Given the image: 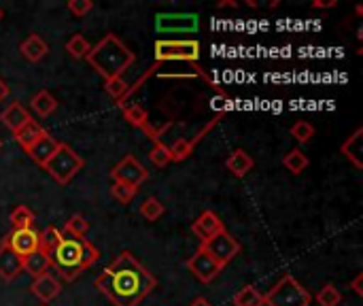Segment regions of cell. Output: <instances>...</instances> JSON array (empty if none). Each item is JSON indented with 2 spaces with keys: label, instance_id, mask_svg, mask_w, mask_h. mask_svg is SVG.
I'll use <instances>...</instances> for the list:
<instances>
[{
  "label": "cell",
  "instance_id": "6da1fadb",
  "mask_svg": "<svg viewBox=\"0 0 363 306\" xmlns=\"http://www.w3.org/2000/svg\"><path fill=\"white\" fill-rule=\"evenodd\" d=\"M94 285L115 306H138L157 288V279L130 251H121Z\"/></svg>",
  "mask_w": 363,
  "mask_h": 306
},
{
  "label": "cell",
  "instance_id": "7a4b0ae2",
  "mask_svg": "<svg viewBox=\"0 0 363 306\" xmlns=\"http://www.w3.org/2000/svg\"><path fill=\"white\" fill-rule=\"evenodd\" d=\"M51 266L66 279L74 281L83 271L91 268L100 260V251L85 239L62 232V241L49 253Z\"/></svg>",
  "mask_w": 363,
  "mask_h": 306
},
{
  "label": "cell",
  "instance_id": "3957f363",
  "mask_svg": "<svg viewBox=\"0 0 363 306\" xmlns=\"http://www.w3.org/2000/svg\"><path fill=\"white\" fill-rule=\"evenodd\" d=\"M102 77L106 79H115L121 77L132 64H134V53L115 36V34H106L96 47H91V51L85 58Z\"/></svg>",
  "mask_w": 363,
  "mask_h": 306
},
{
  "label": "cell",
  "instance_id": "277c9868",
  "mask_svg": "<svg viewBox=\"0 0 363 306\" xmlns=\"http://www.w3.org/2000/svg\"><path fill=\"white\" fill-rule=\"evenodd\" d=\"M308 290L291 275H285L266 296L264 306H311Z\"/></svg>",
  "mask_w": 363,
  "mask_h": 306
},
{
  "label": "cell",
  "instance_id": "5b68a950",
  "mask_svg": "<svg viewBox=\"0 0 363 306\" xmlns=\"http://www.w3.org/2000/svg\"><path fill=\"white\" fill-rule=\"evenodd\" d=\"M83 158L79 153H74V149H70L68 145L60 143L57 151L47 160V164L43 166L51 179H55L60 185H68L72 181V177L83 168Z\"/></svg>",
  "mask_w": 363,
  "mask_h": 306
},
{
  "label": "cell",
  "instance_id": "8992f818",
  "mask_svg": "<svg viewBox=\"0 0 363 306\" xmlns=\"http://www.w3.org/2000/svg\"><path fill=\"white\" fill-rule=\"evenodd\" d=\"M200 43L198 40H157L155 60L157 62H198Z\"/></svg>",
  "mask_w": 363,
  "mask_h": 306
},
{
  "label": "cell",
  "instance_id": "52a82bcc",
  "mask_svg": "<svg viewBox=\"0 0 363 306\" xmlns=\"http://www.w3.org/2000/svg\"><path fill=\"white\" fill-rule=\"evenodd\" d=\"M202 249H204L221 268H225V266L240 253V243H238L228 230H223L221 234H217L215 239H211L208 243H204Z\"/></svg>",
  "mask_w": 363,
  "mask_h": 306
},
{
  "label": "cell",
  "instance_id": "ba28073f",
  "mask_svg": "<svg viewBox=\"0 0 363 306\" xmlns=\"http://www.w3.org/2000/svg\"><path fill=\"white\" fill-rule=\"evenodd\" d=\"M111 179L115 183H123V185H130V187L138 190L149 179V170L134 155H125L117 166H113Z\"/></svg>",
  "mask_w": 363,
  "mask_h": 306
},
{
  "label": "cell",
  "instance_id": "9c48e42d",
  "mask_svg": "<svg viewBox=\"0 0 363 306\" xmlns=\"http://www.w3.org/2000/svg\"><path fill=\"white\" fill-rule=\"evenodd\" d=\"M2 245H6L15 256L23 260L40 249V232H36L34 228H21V230L13 228V232H9L2 239Z\"/></svg>",
  "mask_w": 363,
  "mask_h": 306
},
{
  "label": "cell",
  "instance_id": "30bf717a",
  "mask_svg": "<svg viewBox=\"0 0 363 306\" xmlns=\"http://www.w3.org/2000/svg\"><path fill=\"white\" fill-rule=\"evenodd\" d=\"M187 268H189V273L200 281V283H211V281H215L217 279V275L223 271L202 247L187 260Z\"/></svg>",
  "mask_w": 363,
  "mask_h": 306
},
{
  "label": "cell",
  "instance_id": "8fae6325",
  "mask_svg": "<svg viewBox=\"0 0 363 306\" xmlns=\"http://www.w3.org/2000/svg\"><path fill=\"white\" fill-rule=\"evenodd\" d=\"M191 230H194V234H196V236L202 241V245H204V243H208L211 239H215L217 234H221V232L225 230V226H223V222L219 219L217 213L204 211V213L194 222Z\"/></svg>",
  "mask_w": 363,
  "mask_h": 306
},
{
  "label": "cell",
  "instance_id": "7c38bea8",
  "mask_svg": "<svg viewBox=\"0 0 363 306\" xmlns=\"http://www.w3.org/2000/svg\"><path fill=\"white\" fill-rule=\"evenodd\" d=\"M30 292H32L40 302H51V300H55V298L60 296L62 288H60L57 279H55L51 273H45V275H40V277H36V279L32 281Z\"/></svg>",
  "mask_w": 363,
  "mask_h": 306
},
{
  "label": "cell",
  "instance_id": "4fadbf2b",
  "mask_svg": "<svg viewBox=\"0 0 363 306\" xmlns=\"http://www.w3.org/2000/svg\"><path fill=\"white\" fill-rule=\"evenodd\" d=\"M157 30L162 32H194L198 30V17L196 15H160L157 17Z\"/></svg>",
  "mask_w": 363,
  "mask_h": 306
},
{
  "label": "cell",
  "instance_id": "5bb4252c",
  "mask_svg": "<svg viewBox=\"0 0 363 306\" xmlns=\"http://www.w3.org/2000/svg\"><path fill=\"white\" fill-rule=\"evenodd\" d=\"M23 273V260L0 243V279L15 281Z\"/></svg>",
  "mask_w": 363,
  "mask_h": 306
},
{
  "label": "cell",
  "instance_id": "9a60e30c",
  "mask_svg": "<svg viewBox=\"0 0 363 306\" xmlns=\"http://www.w3.org/2000/svg\"><path fill=\"white\" fill-rule=\"evenodd\" d=\"M57 147H60V143H57V141L47 132V130H45V132H43V136H40V138H38V141H36V143L26 151V153H28L36 164L45 166V164H47V160L57 151Z\"/></svg>",
  "mask_w": 363,
  "mask_h": 306
},
{
  "label": "cell",
  "instance_id": "2e32d148",
  "mask_svg": "<svg viewBox=\"0 0 363 306\" xmlns=\"http://www.w3.org/2000/svg\"><path fill=\"white\" fill-rule=\"evenodd\" d=\"M0 119H2V124L15 134L23 124H28L32 117H30V113H28V109H23L19 102H13L11 106H6L2 113H0Z\"/></svg>",
  "mask_w": 363,
  "mask_h": 306
},
{
  "label": "cell",
  "instance_id": "e0dca14e",
  "mask_svg": "<svg viewBox=\"0 0 363 306\" xmlns=\"http://www.w3.org/2000/svg\"><path fill=\"white\" fill-rule=\"evenodd\" d=\"M19 51H21V55H23L26 60H30V62H40V60L47 55L49 47H47V43H45L38 34H30V36L19 45Z\"/></svg>",
  "mask_w": 363,
  "mask_h": 306
},
{
  "label": "cell",
  "instance_id": "ac0fdd59",
  "mask_svg": "<svg viewBox=\"0 0 363 306\" xmlns=\"http://www.w3.org/2000/svg\"><path fill=\"white\" fill-rule=\"evenodd\" d=\"M253 158L247 153V151H242V149H234L232 153H230V158L225 160V166H228V170L234 175V177H245L247 173H251L253 170Z\"/></svg>",
  "mask_w": 363,
  "mask_h": 306
},
{
  "label": "cell",
  "instance_id": "d6986e66",
  "mask_svg": "<svg viewBox=\"0 0 363 306\" xmlns=\"http://www.w3.org/2000/svg\"><path fill=\"white\" fill-rule=\"evenodd\" d=\"M362 136H363V130L362 128H357L355 132H353V136H349L345 143H342V147H340V151L345 153V158L347 160H351V164L355 166V168H363V160H362Z\"/></svg>",
  "mask_w": 363,
  "mask_h": 306
},
{
  "label": "cell",
  "instance_id": "ffe728a7",
  "mask_svg": "<svg viewBox=\"0 0 363 306\" xmlns=\"http://www.w3.org/2000/svg\"><path fill=\"white\" fill-rule=\"evenodd\" d=\"M49 268H51V260H49V253H45V251H34V253H30L28 258H23V271L28 273V275H32L34 279L36 277H40V275H45V273H49Z\"/></svg>",
  "mask_w": 363,
  "mask_h": 306
},
{
  "label": "cell",
  "instance_id": "44dd1931",
  "mask_svg": "<svg viewBox=\"0 0 363 306\" xmlns=\"http://www.w3.org/2000/svg\"><path fill=\"white\" fill-rule=\"evenodd\" d=\"M43 128H40V124L36 121V119H30L28 124H23L17 132H15V141L19 143V147H23L26 151L43 136Z\"/></svg>",
  "mask_w": 363,
  "mask_h": 306
},
{
  "label": "cell",
  "instance_id": "7402d4cb",
  "mask_svg": "<svg viewBox=\"0 0 363 306\" xmlns=\"http://www.w3.org/2000/svg\"><path fill=\"white\" fill-rule=\"evenodd\" d=\"M30 109H32L38 117H49V115L57 109V100H55L47 89H40L38 94L32 96Z\"/></svg>",
  "mask_w": 363,
  "mask_h": 306
},
{
  "label": "cell",
  "instance_id": "603a6c76",
  "mask_svg": "<svg viewBox=\"0 0 363 306\" xmlns=\"http://www.w3.org/2000/svg\"><path fill=\"white\" fill-rule=\"evenodd\" d=\"M234 306H264V296L253 285H245L242 290L236 292Z\"/></svg>",
  "mask_w": 363,
  "mask_h": 306
},
{
  "label": "cell",
  "instance_id": "cb8c5ba5",
  "mask_svg": "<svg viewBox=\"0 0 363 306\" xmlns=\"http://www.w3.org/2000/svg\"><path fill=\"white\" fill-rule=\"evenodd\" d=\"M283 164H285V168H287L289 173L302 175V173L306 170V166H308V158H306V153H304L302 149H294V151H289V153L283 158Z\"/></svg>",
  "mask_w": 363,
  "mask_h": 306
},
{
  "label": "cell",
  "instance_id": "d4e9b609",
  "mask_svg": "<svg viewBox=\"0 0 363 306\" xmlns=\"http://www.w3.org/2000/svg\"><path fill=\"white\" fill-rule=\"evenodd\" d=\"M34 222H36L34 213H32L28 207H23V204L15 207V209L11 211V224H13V228H15V230H21V228H34Z\"/></svg>",
  "mask_w": 363,
  "mask_h": 306
},
{
  "label": "cell",
  "instance_id": "484cf974",
  "mask_svg": "<svg viewBox=\"0 0 363 306\" xmlns=\"http://www.w3.org/2000/svg\"><path fill=\"white\" fill-rule=\"evenodd\" d=\"M66 51H68L72 58L83 60V58H87V53L91 51V45L87 43V38H85L83 34H74V36L66 43Z\"/></svg>",
  "mask_w": 363,
  "mask_h": 306
},
{
  "label": "cell",
  "instance_id": "4316f807",
  "mask_svg": "<svg viewBox=\"0 0 363 306\" xmlns=\"http://www.w3.org/2000/svg\"><path fill=\"white\" fill-rule=\"evenodd\" d=\"M166 213V207L157 200V198H147L143 204H140V215L147 219V222H157L162 215Z\"/></svg>",
  "mask_w": 363,
  "mask_h": 306
},
{
  "label": "cell",
  "instance_id": "83f0119b",
  "mask_svg": "<svg viewBox=\"0 0 363 306\" xmlns=\"http://www.w3.org/2000/svg\"><path fill=\"white\" fill-rule=\"evenodd\" d=\"M194 141H189V138H179L172 147H168L170 149V158H172V162H183V160H187L191 153H194Z\"/></svg>",
  "mask_w": 363,
  "mask_h": 306
},
{
  "label": "cell",
  "instance_id": "f1b7e54d",
  "mask_svg": "<svg viewBox=\"0 0 363 306\" xmlns=\"http://www.w3.org/2000/svg\"><path fill=\"white\" fill-rule=\"evenodd\" d=\"M149 160H151L157 168H164V166H168V164L172 162L170 149H168L164 143H160V141L155 138V141H153V149H151V153H149Z\"/></svg>",
  "mask_w": 363,
  "mask_h": 306
},
{
  "label": "cell",
  "instance_id": "f546056e",
  "mask_svg": "<svg viewBox=\"0 0 363 306\" xmlns=\"http://www.w3.org/2000/svg\"><path fill=\"white\" fill-rule=\"evenodd\" d=\"M87 230H89V224L85 222V217L83 215H79V213H74L72 217H68V222L64 224V234H72V236H85L87 234Z\"/></svg>",
  "mask_w": 363,
  "mask_h": 306
},
{
  "label": "cell",
  "instance_id": "4dcf8cb0",
  "mask_svg": "<svg viewBox=\"0 0 363 306\" xmlns=\"http://www.w3.org/2000/svg\"><path fill=\"white\" fill-rule=\"evenodd\" d=\"M123 117L132 124V126H138V128H145L147 121H149V115L147 111L140 106V104H130L123 109Z\"/></svg>",
  "mask_w": 363,
  "mask_h": 306
},
{
  "label": "cell",
  "instance_id": "1f68e13d",
  "mask_svg": "<svg viewBox=\"0 0 363 306\" xmlns=\"http://www.w3.org/2000/svg\"><path fill=\"white\" fill-rule=\"evenodd\" d=\"M317 302L321 306H338L342 302V294L338 292L336 285H325L317 294Z\"/></svg>",
  "mask_w": 363,
  "mask_h": 306
},
{
  "label": "cell",
  "instance_id": "d6a6232c",
  "mask_svg": "<svg viewBox=\"0 0 363 306\" xmlns=\"http://www.w3.org/2000/svg\"><path fill=\"white\" fill-rule=\"evenodd\" d=\"M60 241H62V230H57V228L49 226V228L40 234V251L51 253V251L57 247V243H60Z\"/></svg>",
  "mask_w": 363,
  "mask_h": 306
},
{
  "label": "cell",
  "instance_id": "836d02e7",
  "mask_svg": "<svg viewBox=\"0 0 363 306\" xmlns=\"http://www.w3.org/2000/svg\"><path fill=\"white\" fill-rule=\"evenodd\" d=\"M104 89H106V92H108V96H111V98H115V100H123V98L130 94V87H128V83H125L121 77L106 79V85H104Z\"/></svg>",
  "mask_w": 363,
  "mask_h": 306
},
{
  "label": "cell",
  "instance_id": "e575fe53",
  "mask_svg": "<svg viewBox=\"0 0 363 306\" xmlns=\"http://www.w3.org/2000/svg\"><path fill=\"white\" fill-rule=\"evenodd\" d=\"M111 194H113V198H115L117 202H121V204H130V202L136 198L138 190H136V187H130V185H123V183H113Z\"/></svg>",
  "mask_w": 363,
  "mask_h": 306
},
{
  "label": "cell",
  "instance_id": "d590c367",
  "mask_svg": "<svg viewBox=\"0 0 363 306\" xmlns=\"http://www.w3.org/2000/svg\"><path fill=\"white\" fill-rule=\"evenodd\" d=\"M291 136H294L298 143H308V141L315 136V128H313V124H308V121H298V124L291 126Z\"/></svg>",
  "mask_w": 363,
  "mask_h": 306
},
{
  "label": "cell",
  "instance_id": "8d00e7d4",
  "mask_svg": "<svg viewBox=\"0 0 363 306\" xmlns=\"http://www.w3.org/2000/svg\"><path fill=\"white\" fill-rule=\"evenodd\" d=\"M91 9H94V2L91 0H68V11L74 17H85Z\"/></svg>",
  "mask_w": 363,
  "mask_h": 306
},
{
  "label": "cell",
  "instance_id": "74e56055",
  "mask_svg": "<svg viewBox=\"0 0 363 306\" xmlns=\"http://www.w3.org/2000/svg\"><path fill=\"white\" fill-rule=\"evenodd\" d=\"M362 283H363V275H362V273H359V275H357V277H355V279L351 281V290H353V292H355V294H357L359 298H362V296H363Z\"/></svg>",
  "mask_w": 363,
  "mask_h": 306
},
{
  "label": "cell",
  "instance_id": "f35d334b",
  "mask_svg": "<svg viewBox=\"0 0 363 306\" xmlns=\"http://www.w3.org/2000/svg\"><path fill=\"white\" fill-rule=\"evenodd\" d=\"M338 2L336 0H332V2H321V0H315L313 2V9H332V6H336Z\"/></svg>",
  "mask_w": 363,
  "mask_h": 306
},
{
  "label": "cell",
  "instance_id": "ab89813d",
  "mask_svg": "<svg viewBox=\"0 0 363 306\" xmlns=\"http://www.w3.org/2000/svg\"><path fill=\"white\" fill-rule=\"evenodd\" d=\"M6 96H9V85H6V83H4V81L0 79V102H2V100H4Z\"/></svg>",
  "mask_w": 363,
  "mask_h": 306
},
{
  "label": "cell",
  "instance_id": "60d3db41",
  "mask_svg": "<svg viewBox=\"0 0 363 306\" xmlns=\"http://www.w3.org/2000/svg\"><path fill=\"white\" fill-rule=\"evenodd\" d=\"M189 306H213V305H211L206 298H196V300H194Z\"/></svg>",
  "mask_w": 363,
  "mask_h": 306
},
{
  "label": "cell",
  "instance_id": "b9f144b4",
  "mask_svg": "<svg viewBox=\"0 0 363 306\" xmlns=\"http://www.w3.org/2000/svg\"><path fill=\"white\" fill-rule=\"evenodd\" d=\"M225 6H238L236 2H219V9H225Z\"/></svg>",
  "mask_w": 363,
  "mask_h": 306
},
{
  "label": "cell",
  "instance_id": "7bdbcfd3",
  "mask_svg": "<svg viewBox=\"0 0 363 306\" xmlns=\"http://www.w3.org/2000/svg\"><path fill=\"white\" fill-rule=\"evenodd\" d=\"M0 19H2V9H0Z\"/></svg>",
  "mask_w": 363,
  "mask_h": 306
},
{
  "label": "cell",
  "instance_id": "ee69618b",
  "mask_svg": "<svg viewBox=\"0 0 363 306\" xmlns=\"http://www.w3.org/2000/svg\"><path fill=\"white\" fill-rule=\"evenodd\" d=\"M0 147H2V141H0Z\"/></svg>",
  "mask_w": 363,
  "mask_h": 306
}]
</instances>
